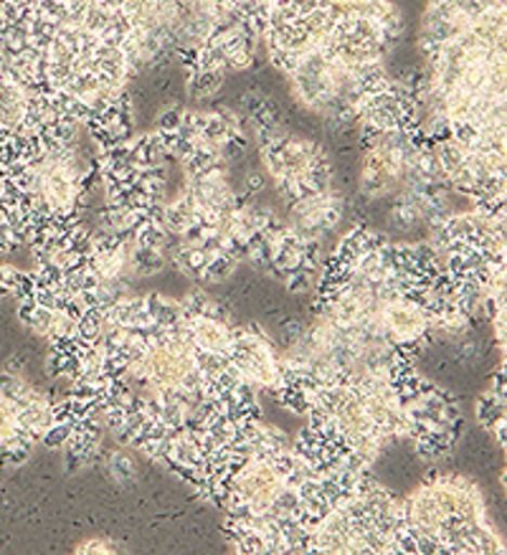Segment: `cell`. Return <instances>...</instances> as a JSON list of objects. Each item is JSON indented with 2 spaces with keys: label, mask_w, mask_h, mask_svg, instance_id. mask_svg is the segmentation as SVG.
<instances>
[{
  "label": "cell",
  "mask_w": 507,
  "mask_h": 555,
  "mask_svg": "<svg viewBox=\"0 0 507 555\" xmlns=\"http://www.w3.org/2000/svg\"><path fill=\"white\" fill-rule=\"evenodd\" d=\"M229 360L251 386L270 388L274 393L287 388L277 350L259 327L234 325V343H231Z\"/></svg>",
  "instance_id": "cell-1"
},
{
  "label": "cell",
  "mask_w": 507,
  "mask_h": 555,
  "mask_svg": "<svg viewBox=\"0 0 507 555\" xmlns=\"http://www.w3.org/2000/svg\"><path fill=\"white\" fill-rule=\"evenodd\" d=\"M287 206V227L297 236L304 238V242L320 244L346 221L348 214V201L335 185H327L323 191H312L308 196L289 201Z\"/></svg>",
  "instance_id": "cell-2"
},
{
  "label": "cell",
  "mask_w": 507,
  "mask_h": 555,
  "mask_svg": "<svg viewBox=\"0 0 507 555\" xmlns=\"http://www.w3.org/2000/svg\"><path fill=\"white\" fill-rule=\"evenodd\" d=\"M431 320H434V314L427 307L414 302L412 297L393 299L378 314L384 340L393 345V348H399L401 352H406L408 358H414L421 345H429L434 340V335H431Z\"/></svg>",
  "instance_id": "cell-3"
},
{
  "label": "cell",
  "mask_w": 507,
  "mask_h": 555,
  "mask_svg": "<svg viewBox=\"0 0 507 555\" xmlns=\"http://www.w3.org/2000/svg\"><path fill=\"white\" fill-rule=\"evenodd\" d=\"M188 337L198 350L229 356L234 343V322L211 318V314H188Z\"/></svg>",
  "instance_id": "cell-4"
},
{
  "label": "cell",
  "mask_w": 507,
  "mask_h": 555,
  "mask_svg": "<svg viewBox=\"0 0 507 555\" xmlns=\"http://www.w3.org/2000/svg\"><path fill=\"white\" fill-rule=\"evenodd\" d=\"M36 439L31 434L21 429L18 424V411L16 403L0 396V452H5L9 447H34Z\"/></svg>",
  "instance_id": "cell-5"
},
{
  "label": "cell",
  "mask_w": 507,
  "mask_h": 555,
  "mask_svg": "<svg viewBox=\"0 0 507 555\" xmlns=\"http://www.w3.org/2000/svg\"><path fill=\"white\" fill-rule=\"evenodd\" d=\"M474 414H477V422L487 426L490 431L495 429V426L505 424V393L495 391V388H487V391L477 399Z\"/></svg>",
  "instance_id": "cell-6"
},
{
  "label": "cell",
  "mask_w": 507,
  "mask_h": 555,
  "mask_svg": "<svg viewBox=\"0 0 507 555\" xmlns=\"http://www.w3.org/2000/svg\"><path fill=\"white\" fill-rule=\"evenodd\" d=\"M104 469H107V477L112 479V482H117V485L132 482L138 475L135 462H132V456L122 452V449H117V452L104 456Z\"/></svg>",
  "instance_id": "cell-7"
},
{
  "label": "cell",
  "mask_w": 507,
  "mask_h": 555,
  "mask_svg": "<svg viewBox=\"0 0 507 555\" xmlns=\"http://www.w3.org/2000/svg\"><path fill=\"white\" fill-rule=\"evenodd\" d=\"M74 429H77V422H66V418H54V424H51L49 429L41 434V441L49 449H64L72 441Z\"/></svg>",
  "instance_id": "cell-8"
},
{
  "label": "cell",
  "mask_w": 507,
  "mask_h": 555,
  "mask_svg": "<svg viewBox=\"0 0 507 555\" xmlns=\"http://www.w3.org/2000/svg\"><path fill=\"white\" fill-rule=\"evenodd\" d=\"M77 553H81V555H89V553L109 555V553H117V543H115V540H109V538H92V540H84V543L77 547Z\"/></svg>",
  "instance_id": "cell-9"
},
{
  "label": "cell",
  "mask_w": 507,
  "mask_h": 555,
  "mask_svg": "<svg viewBox=\"0 0 507 555\" xmlns=\"http://www.w3.org/2000/svg\"><path fill=\"white\" fill-rule=\"evenodd\" d=\"M454 358H457L459 363L472 365L474 360L480 358V345L469 343V340H465V337H459V345H457V352H454Z\"/></svg>",
  "instance_id": "cell-10"
}]
</instances>
